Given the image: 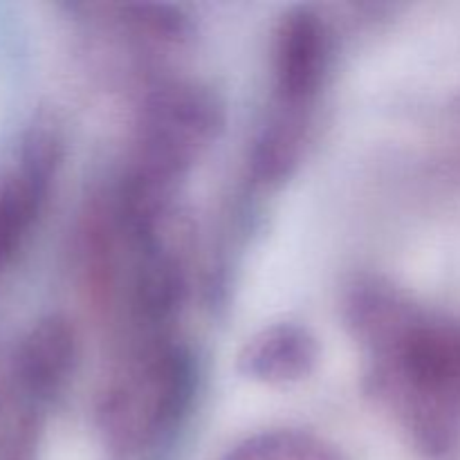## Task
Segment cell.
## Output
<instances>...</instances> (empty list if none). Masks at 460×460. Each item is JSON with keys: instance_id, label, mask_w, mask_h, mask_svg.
Returning a JSON list of instances; mask_svg holds the SVG:
<instances>
[{"instance_id": "30bf717a", "label": "cell", "mask_w": 460, "mask_h": 460, "mask_svg": "<svg viewBox=\"0 0 460 460\" xmlns=\"http://www.w3.org/2000/svg\"><path fill=\"white\" fill-rule=\"evenodd\" d=\"M117 31L139 52H175L191 43L196 34L191 16L175 4L126 3L106 7Z\"/></svg>"}, {"instance_id": "8fae6325", "label": "cell", "mask_w": 460, "mask_h": 460, "mask_svg": "<svg viewBox=\"0 0 460 460\" xmlns=\"http://www.w3.org/2000/svg\"><path fill=\"white\" fill-rule=\"evenodd\" d=\"M220 460H344L332 443L304 429H268L247 436Z\"/></svg>"}, {"instance_id": "3957f363", "label": "cell", "mask_w": 460, "mask_h": 460, "mask_svg": "<svg viewBox=\"0 0 460 460\" xmlns=\"http://www.w3.org/2000/svg\"><path fill=\"white\" fill-rule=\"evenodd\" d=\"M196 359L171 332L133 337L99 395V431L121 460H139L164 447L196 394Z\"/></svg>"}, {"instance_id": "7a4b0ae2", "label": "cell", "mask_w": 460, "mask_h": 460, "mask_svg": "<svg viewBox=\"0 0 460 460\" xmlns=\"http://www.w3.org/2000/svg\"><path fill=\"white\" fill-rule=\"evenodd\" d=\"M368 386L429 460L460 452V319L422 313L398 346L368 362Z\"/></svg>"}, {"instance_id": "5b68a950", "label": "cell", "mask_w": 460, "mask_h": 460, "mask_svg": "<svg viewBox=\"0 0 460 460\" xmlns=\"http://www.w3.org/2000/svg\"><path fill=\"white\" fill-rule=\"evenodd\" d=\"M61 164V139L52 128L30 130L12 164L0 169V272L34 227Z\"/></svg>"}, {"instance_id": "6da1fadb", "label": "cell", "mask_w": 460, "mask_h": 460, "mask_svg": "<svg viewBox=\"0 0 460 460\" xmlns=\"http://www.w3.org/2000/svg\"><path fill=\"white\" fill-rule=\"evenodd\" d=\"M225 128V106L205 84L164 79L144 93L135 119L128 164L115 187L133 227L151 229L178 214L189 171Z\"/></svg>"}, {"instance_id": "8992f818", "label": "cell", "mask_w": 460, "mask_h": 460, "mask_svg": "<svg viewBox=\"0 0 460 460\" xmlns=\"http://www.w3.org/2000/svg\"><path fill=\"white\" fill-rule=\"evenodd\" d=\"M425 310L395 283L380 274H359L346 286L341 314L350 337L367 353L380 359L404 340Z\"/></svg>"}, {"instance_id": "7c38bea8", "label": "cell", "mask_w": 460, "mask_h": 460, "mask_svg": "<svg viewBox=\"0 0 460 460\" xmlns=\"http://www.w3.org/2000/svg\"><path fill=\"white\" fill-rule=\"evenodd\" d=\"M40 422L34 411H22L0 434V460H34Z\"/></svg>"}, {"instance_id": "277c9868", "label": "cell", "mask_w": 460, "mask_h": 460, "mask_svg": "<svg viewBox=\"0 0 460 460\" xmlns=\"http://www.w3.org/2000/svg\"><path fill=\"white\" fill-rule=\"evenodd\" d=\"M335 57V34L313 7L283 13L274 34V103L279 108L314 111Z\"/></svg>"}, {"instance_id": "9c48e42d", "label": "cell", "mask_w": 460, "mask_h": 460, "mask_svg": "<svg viewBox=\"0 0 460 460\" xmlns=\"http://www.w3.org/2000/svg\"><path fill=\"white\" fill-rule=\"evenodd\" d=\"M314 111L272 106L250 153V173L263 187H279L304 162Z\"/></svg>"}, {"instance_id": "52a82bcc", "label": "cell", "mask_w": 460, "mask_h": 460, "mask_svg": "<svg viewBox=\"0 0 460 460\" xmlns=\"http://www.w3.org/2000/svg\"><path fill=\"white\" fill-rule=\"evenodd\" d=\"M319 362V341L299 322H279L261 328L238 353V371L247 380L268 386H290L313 376Z\"/></svg>"}, {"instance_id": "ba28073f", "label": "cell", "mask_w": 460, "mask_h": 460, "mask_svg": "<svg viewBox=\"0 0 460 460\" xmlns=\"http://www.w3.org/2000/svg\"><path fill=\"white\" fill-rule=\"evenodd\" d=\"M75 364V326L61 314H49L40 319L22 340L16 359V376L22 391L34 402H45L66 386Z\"/></svg>"}]
</instances>
